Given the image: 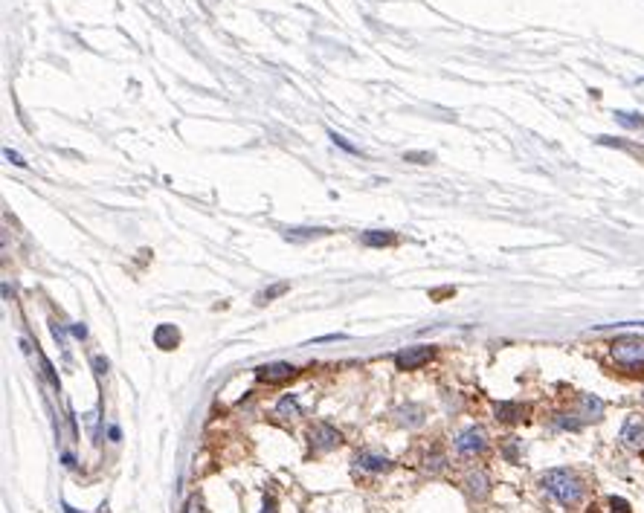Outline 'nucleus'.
I'll return each instance as SVG.
<instances>
[{
	"label": "nucleus",
	"instance_id": "f257e3e1",
	"mask_svg": "<svg viewBox=\"0 0 644 513\" xmlns=\"http://www.w3.org/2000/svg\"><path fill=\"white\" fill-rule=\"evenodd\" d=\"M543 487H546L563 507H575L577 502L584 499V490H586L584 482H581V476L566 470V467L549 470L546 476H543Z\"/></svg>",
	"mask_w": 644,
	"mask_h": 513
},
{
	"label": "nucleus",
	"instance_id": "f03ea898",
	"mask_svg": "<svg viewBox=\"0 0 644 513\" xmlns=\"http://www.w3.org/2000/svg\"><path fill=\"white\" fill-rule=\"evenodd\" d=\"M609 354L624 369H644V337H618L609 345Z\"/></svg>",
	"mask_w": 644,
	"mask_h": 513
},
{
	"label": "nucleus",
	"instance_id": "7ed1b4c3",
	"mask_svg": "<svg viewBox=\"0 0 644 513\" xmlns=\"http://www.w3.org/2000/svg\"><path fill=\"white\" fill-rule=\"evenodd\" d=\"M429 360H433V348H429V345H412V348H404V351L395 354V366L401 371H415V369L427 366Z\"/></svg>",
	"mask_w": 644,
	"mask_h": 513
},
{
	"label": "nucleus",
	"instance_id": "20e7f679",
	"mask_svg": "<svg viewBox=\"0 0 644 513\" xmlns=\"http://www.w3.org/2000/svg\"><path fill=\"white\" fill-rule=\"evenodd\" d=\"M340 444H342V435L331 423H317L313 426V432H311V450L313 453H328V450H334V446H340Z\"/></svg>",
	"mask_w": 644,
	"mask_h": 513
},
{
	"label": "nucleus",
	"instance_id": "39448f33",
	"mask_svg": "<svg viewBox=\"0 0 644 513\" xmlns=\"http://www.w3.org/2000/svg\"><path fill=\"white\" fill-rule=\"evenodd\" d=\"M485 446H488V435H485L482 426H470L456 438V450L461 455H476V453H482Z\"/></svg>",
	"mask_w": 644,
	"mask_h": 513
},
{
	"label": "nucleus",
	"instance_id": "423d86ee",
	"mask_svg": "<svg viewBox=\"0 0 644 513\" xmlns=\"http://www.w3.org/2000/svg\"><path fill=\"white\" fill-rule=\"evenodd\" d=\"M293 374H296V369L290 366V362H267V366L256 369V377L261 380V383H285V380H290Z\"/></svg>",
	"mask_w": 644,
	"mask_h": 513
},
{
	"label": "nucleus",
	"instance_id": "0eeeda50",
	"mask_svg": "<svg viewBox=\"0 0 644 513\" xmlns=\"http://www.w3.org/2000/svg\"><path fill=\"white\" fill-rule=\"evenodd\" d=\"M621 441L630 444V446H641L644 444V421L641 418H627L624 429H621Z\"/></svg>",
	"mask_w": 644,
	"mask_h": 513
},
{
	"label": "nucleus",
	"instance_id": "6e6552de",
	"mask_svg": "<svg viewBox=\"0 0 644 513\" xmlns=\"http://www.w3.org/2000/svg\"><path fill=\"white\" fill-rule=\"evenodd\" d=\"M586 513H633V510L621 496H606V499H598Z\"/></svg>",
	"mask_w": 644,
	"mask_h": 513
},
{
	"label": "nucleus",
	"instance_id": "1a4fd4ad",
	"mask_svg": "<svg viewBox=\"0 0 644 513\" xmlns=\"http://www.w3.org/2000/svg\"><path fill=\"white\" fill-rule=\"evenodd\" d=\"M357 464H360V470H369V473H386L392 467V461L386 455H377V453H360Z\"/></svg>",
	"mask_w": 644,
	"mask_h": 513
},
{
	"label": "nucleus",
	"instance_id": "9d476101",
	"mask_svg": "<svg viewBox=\"0 0 644 513\" xmlns=\"http://www.w3.org/2000/svg\"><path fill=\"white\" fill-rule=\"evenodd\" d=\"M154 342H157V348H163V351H172L174 345L180 342L177 328H174V325H160V328L154 330Z\"/></svg>",
	"mask_w": 644,
	"mask_h": 513
},
{
	"label": "nucleus",
	"instance_id": "9b49d317",
	"mask_svg": "<svg viewBox=\"0 0 644 513\" xmlns=\"http://www.w3.org/2000/svg\"><path fill=\"white\" fill-rule=\"evenodd\" d=\"M302 415V409H299V403H296V397L293 394H288V397H282L279 401V406H276V418H282V421H293V418H299Z\"/></svg>",
	"mask_w": 644,
	"mask_h": 513
},
{
	"label": "nucleus",
	"instance_id": "f8f14e48",
	"mask_svg": "<svg viewBox=\"0 0 644 513\" xmlns=\"http://www.w3.org/2000/svg\"><path fill=\"white\" fill-rule=\"evenodd\" d=\"M522 415H525V406L520 403H497V418L502 423H517L522 421Z\"/></svg>",
	"mask_w": 644,
	"mask_h": 513
},
{
	"label": "nucleus",
	"instance_id": "ddd939ff",
	"mask_svg": "<svg viewBox=\"0 0 644 513\" xmlns=\"http://www.w3.org/2000/svg\"><path fill=\"white\" fill-rule=\"evenodd\" d=\"M363 244H366V246H389V244H395V235L374 229V233H366V235H363Z\"/></svg>",
	"mask_w": 644,
	"mask_h": 513
},
{
	"label": "nucleus",
	"instance_id": "4468645a",
	"mask_svg": "<svg viewBox=\"0 0 644 513\" xmlns=\"http://www.w3.org/2000/svg\"><path fill=\"white\" fill-rule=\"evenodd\" d=\"M328 235V229L317 226V229H288V241H308V238H320Z\"/></svg>",
	"mask_w": 644,
	"mask_h": 513
},
{
	"label": "nucleus",
	"instance_id": "2eb2a0df",
	"mask_svg": "<svg viewBox=\"0 0 644 513\" xmlns=\"http://www.w3.org/2000/svg\"><path fill=\"white\" fill-rule=\"evenodd\" d=\"M468 487H470V496H479V499H482V496L488 493V476L485 473H473L468 478Z\"/></svg>",
	"mask_w": 644,
	"mask_h": 513
},
{
	"label": "nucleus",
	"instance_id": "dca6fc26",
	"mask_svg": "<svg viewBox=\"0 0 644 513\" xmlns=\"http://www.w3.org/2000/svg\"><path fill=\"white\" fill-rule=\"evenodd\" d=\"M601 142H604V145H616V148H624V151H630L633 157L644 160V148H641V145H630V142H618V140H613V137H601Z\"/></svg>",
	"mask_w": 644,
	"mask_h": 513
},
{
	"label": "nucleus",
	"instance_id": "f3484780",
	"mask_svg": "<svg viewBox=\"0 0 644 513\" xmlns=\"http://www.w3.org/2000/svg\"><path fill=\"white\" fill-rule=\"evenodd\" d=\"M288 287H290L288 281H282V285H273L270 290H264V293L258 296V305H267L270 299H276V296H282V293H288Z\"/></svg>",
	"mask_w": 644,
	"mask_h": 513
},
{
	"label": "nucleus",
	"instance_id": "a211bd4d",
	"mask_svg": "<svg viewBox=\"0 0 644 513\" xmlns=\"http://www.w3.org/2000/svg\"><path fill=\"white\" fill-rule=\"evenodd\" d=\"M183 513H204V502H201V496H192V499L186 502V510Z\"/></svg>",
	"mask_w": 644,
	"mask_h": 513
},
{
	"label": "nucleus",
	"instance_id": "6ab92c4d",
	"mask_svg": "<svg viewBox=\"0 0 644 513\" xmlns=\"http://www.w3.org/2000/svg\"><path fill=\"white\" fill-rule=\"evenodd\" d=\"M264 513H276V499H273V496H264Z\"/></svg>",
	"mask_w": 644,
	"mask_h": 513
},
{
	"label": "nucleus",
	"instance_id": "aec40b11",
	"mask_svg": "<svg viewBox=\"0 0 644 513\" xmlns=\"http://www.w3.org/2000/svg\"><path fill=\"white\" fill-rule=\"evenodd\" d=\"M93 366L99 369V374H105V371H108V360H105V357H96V360H93Z\"/></svg>",
	"mask_w": 644,
	"mask_h": 513
},
{
	"label": "nucleus",
	"instance_id": "412c9836",
	"mask_svg": "<svg viewBox=\"0 0 644 513\" xmlns=\"http://www.w3.org/2000/svg\"><path fill=\"white\" fill-rule=\"evenodd\" d=\"M73 337H79V339H85V337H88V328L81 325V322H79V325H73Z\"/></svg>",
	"mask_w": 644,
	"mask_h": 513
},
{
	"label": "nucleus",
	"instance_id": "4be33fe9",
	"mask_svg": "<svg viewBox=\"0 0 644 513\" xmlns=\"http://www.w3.org/2000/svg\"><path fill=\"white\" fill-rule=\"evenodd\" d=\"M6 160H12L15 165H26V162H24V157H21V154H15V151H6Z\"/></svg>",
	"mask_w": 644,
	"mask_h": 513
}]
</instances>
